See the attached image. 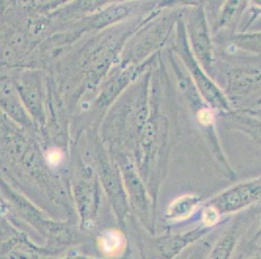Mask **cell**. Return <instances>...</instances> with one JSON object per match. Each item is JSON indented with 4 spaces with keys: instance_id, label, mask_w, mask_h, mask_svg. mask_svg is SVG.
<instances>
[{
    "instance_id": "1",
    "label": "cell",
    "mask_w": 261,
    "mask_h": 259,
    "mask_svg": "<svg viewBox=\"0 0 261 259\" xmlns=\"http://www.w3.org/2000/svg\"><path fill=\"white\" fill-rule=\"evenodd\" d=\"M212 229L202 225L184 233L150 237V242L144 240L143 242L148 245L139 244L142 259L178 258L187 248L202 240Z\"/></svg>"
},
{
    "instance_id": "2",
    "label": "cell",
    "mask_w": 261,
    "mask_h": 259,
    "mask_svg": "<svg viewBox=\"0 0 261 259\" xmlns=\"http://www.w3.org/2000/svg\"><path fill=\"white\" fill-rule=\"evenodd\" d=\"M260 196V183L252 180L240 184L217 197L210 205L219 215L237 212L256 201Z\"/></svg>"
},
{
    "instance_id": "3",
    "label": "cell",
    "mask_w": 261,
    "mask_h": 259,
    "mask_svg": "<svg viewBox=\"0 0 261 259\" xmlns=\"http://www.w3.org/2000/svg\"><path fill=\"white\" fill-rule=\"evenodd\" d=\"M97 245L103 258H120L126 255L128 238L123 231L107 230L98 235Z\"/></svg>"
},
{
    "instance_id": "4",
    "label": "cell",
    "mask_w": 261,
    "mask_h": 259,
    "mask_svg": "<svg viewBox=\"0 0 261 259\" xmlns=\"http://www.w3.org/2000/svg\"><path fill=\"white\" fill-rule=\"evenodd\" d=\"M242 227L239 224L233 225L227 229L217 243L213 246L205 259H230L239 245L242 236Z\"/></svg>"
},
{
    "instance_id": "5",
    "label": "cell",
    "mask_w": 261,
    "mask_h": 259,
    "mask_svg": "<svg viewBox=\"0 0 261 259\" xmlns=\"http://www.w3.org/2000/svg\"><path fill=\"white\" fill-rule=\"evenodd\" d=\"M200 204V198L195 195H185L169 205L166 217L171 222H179L188 218Z\"/></svg>"
},
{
    "instance_id": "6",
    "label": "cell",
    "mask_w": 261,
    "mask_h": 259,
    "mask_svg": "<svg viewBox=\"0 0 261 259\" xmlns=\"http://www.w3.org/2000/svg\"><path fill=\"white\" fill-rule=\"evenodd\" d=\"M0 103L5 108L12 116L16 117L17 120L25 122V114L21 108V105L18 101V98L15 95V91L11 83L2 81L0 84Z\"/></svg>"
},
{
    "instance_id": "7",
    "label": "cell",
    "mask_w": 261,
    "mask_h": 259,
    "mask_svg": "<svg viewBox=\"0 0 261 259\" xmlns=\"http://www.w3.org/2000/svg\"><path fill=\"white\" fill-rule=\"evenodd\" d=\"M260 237L255 236L243 248L237 259H260ZM236 259V258H235Z\"/></svg>"
},
{
    "instance_id": "8",
    "label": "cell",
    "mask_w": 261,
    "mask_h": 259,
    "mask_svg": "<svg viewBox=\"0 0 261 259\" xmlns=\"http://www.w3.org/2000/svg\"><path fill=\"white\" fill-rule=\"evenodd\" d=\"M46 159H47V162L50 166L57 167L63 162L64 154H63V152L60 151L58 149H54V150L48 152Z\"/></svg>"
},
{
    "instance_id": "9",
    "label": "cell",
    "mask_w": 261,
    "mask_h": 259,
    "mask_svg": "<svg viewBox=\"0 0 261 259\" xmlns=\"http://www.w3.org/2000/svg\"><path fill=\"white\" fill-rule=\"evenodd\" d=\"M207 252H208V246L207 244L199 245L185 259H205Z\"/></svg>"
},
{
    "instance_id": "10",
    "label": "cell",
    "mask_w": 261,
    "mask_h": 259,
    "mask_svg": "<svg viewBox=\"0 0 261 259\" xmlns=\"http://www.w3.org/2000/svg\"><path fill=\"white\" fill-rule=\"evenodd\" d=\"M199 119H200V121H201L202 123H204V124H210V123H212V121H213V115H212V113H211L210 110L203 109V110H201L200 113H199Z\"/></svg>"
},
{
    "instance_id": "11",
    "label": "cell",
    "mask_w": 261,
    "mask_h": 259,
    "mask_svg": "<svg viewBox=\"0 0 261 259\" xmlns=\"http://www.w3.org/2000/svg\"><path fill=\"white\" fill-rule=\"evenodd\" d=\"M58 259H128V257L123 256V257H120V258H95V257H91V256H86V255H81V254H72V255H67L65 257L63 258Z\"/></svg>"
},
{
    "instance_id": "12",
    "label": "cell",
    "mask_w": 261,
    "mask_h": 259,
    "mask_svg": "<svg viewBox=\"0 0 261 259\" xmlns=\"http://www.w3.org/2000/svg\"><path fill=\"white\" fill-rule=\"evenodd\" d=\"M176 259H177V258H176Z\"/></svg>"
}]
</instances>
